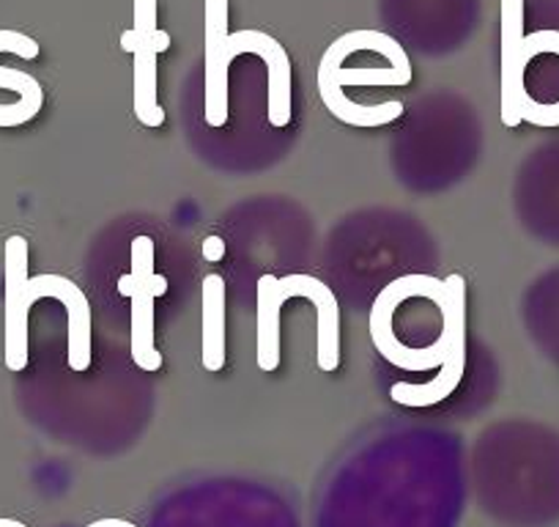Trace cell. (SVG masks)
Listing matches in <instances>:
<instances>
[{"instance_id":"obj_1","label":"cell","mask_w":559,"mask_h":527,"mask_svg":"<svg viewBox=\"0 0 559 527\" xmlns=\"http://www.w3.org/2000/svg\"><path fill=\"white\" fill-rule=\"evenodd\" d=\"M483 508L510 527L559 522V434L535 423L502 426L477 450Z\"/></svg>"},{"instance_id":"obj_2","label":"cell","mask_w":559,"mask_h":527,"mask_svg":"<svg viewBox=\"0 0 559 527\" xmlns=\"http://www.w3.org/2000/svg\"><path fill=\"white\" fill-rule=\"evenodd\" d=\"M499 99L504 127L559 129V28L526 31L524 0L499 3Z\"/></svg>"},{"instance_id":"obj_3","label":"cell","mask_w":559,"mask_h":527,"mask_svg":"<svg viewBox=\"0 0 559 527\" xmlns=\"http://www.w3.org/2000/svg\"><path fill=\"white\" fill-rule=\"evenodd\" d=\"M41 297L63 303L69 316V368L83 374L91 365V305L78 283L63 276L28 278V242L7 239V365L23 371L28 365V316Z\"/></svg>"},{"instance_id":"obj_4","label":"cell","mask_w":559,"mask_h":527,"mask_svg":"<svg viewBox=\"0 0 559 527\" xmlns=\"http://www.w3.org/2000/svg\"><path fill=\"white\" fill-rule=\"evenodd\" d=\"M241 52L263 58L269 74V124L292 121V61L286 47L263 31L228 34V0H206V124H228V67Z\"/></svg>"},{"instance_id":"obj_5","label":"cell","mask_w":559,"mask_h":527,"mask_svg":"<svg viewBox=\"0 0 559 527\" xmlns=\"http://www.w3.org/2000/svg\"><path fill=\"white\" fill-rule=\"evenodd\" d=\"M118 292L132 300L129 343L134 365L154 374L163 368V354L154 343V300L168 292V278L154 272V242L148 236L132 242V272L118 281Z\"/></svg>"},{"instance_id":"obj_6","label":"cell","mask_w":559,"mask_h":527,"mask_svg":"<svg viewBox=\"0 0 559 527\" xmlns=\"http://www.w3.org/2000/svg\"><path fill=\"white\" fill-rule=\"evenodd\" d=\"M134 28L121 34V50L134 56V116L146 127H163L165 110L157 99V58L170 47V36L157 28V0H134Z\"/></svg>"},{"instance_id":"obj_7","label":"cell","mask_w":559,"mask_h":527,"mask_svg":"<svg viewBox=\"0 0 559 527\" xmlns=\"http://www.w3.org/2000/svg\"><path fill=\"white\" fill-rule=\"evenodd\" d=\"M0 52H14L20 58H36L39 56V45L31 36L20 34V31H0ZM0 89L17 91L20 102L14 105H0V127H20L28 124L31 118L39 116L41 105H45V91H41L39 80L20 69L0 67Z\"/></svg>"},{"instance_id":"obj_8","label":"cell","mask_w":559,"mask_h":527,"mask_svg":"<svg viewBox=\"0 0 559 527\" xmlns=\"http://www.w3.org/2000/svg\"><path fill=\"white\" fill-rule=\"evenodd\" d=\"M524 198L526 218L535 223L537 234L559 245V143L543 149L530 165Z\"/></svg>"},{"instance_id":"obj_9","label":"cell","mask_w":559,"mask_h":527,"mask_svg":"<svg viewBox=\"0 0 559 527\" xmlns=\"http://www.w3.org/2000/svg\"><path fill=\"white\" fill-rule=\"evenodd\" d=\"M412 83V63H384V67H346L330 50L319 67V94L343 89H386Z\"/></svg>"},{"instance_id":"obj_10","label":"cell","mask_w":559,"mask_h":527,"mask_svg":"<svg viewBox=\"0 0 559 527\" xmlns=\"http://www.w3.org/2000/svg\"><path fill=\"white\" fill-rule=\"evenodd\" d=\"M286 281L263 276L258 281V368L272 374L280 365V308L286 305Z\"/></svg>"},{"instance_id":"obj_11","label":"cell","mask_w":559,"mask_h":527,"mask_svg":"<svg viewBox=\"0 0 559 527\" xmlns=\"http://www.w3.org/2000/svg\"><path fill=\"white\" fill-rule=\"evenodd\" d=\"M225 365V281L212 272L203 278V368Z\"/></svg>"},{"instance_id":"obj_12","label":"cell","mask_w":559,"mask_h":527,"mask_svg":"<svg viewBox=\"0 0 559 527\" xmlns=\"http://www.w3.org/2000/svg\"><path fill=\"white\" fill-rule=\"evenodd\" d=\"M535 327L543 349L559 363V270L543 278L535 294Z\"/></svg>"},{"instance_id":"obj_13","label":"cell","mask_w":559,"mask_h":527,"mask_svg":"<svg viewBox=\"0 0 559 527\" xmlns=\"http://www.w3.org/2000/svg\"><path fill=\"white\" fill-rule=\"evenodd\" d=\"M223 256H225V242L219 239V236H209V239H203V258H206V261H219Z\"/></svg>"},{"instance_id":"obj_14","label":"cell","mask_w":559,"mask_h":527,"mask_svg":"<svg viewBox=\"0 0 559 527\" xmlns=\"http://www.w3.org/2000/svg\"><path fill=\"white\" fill-rule=\"evenodd\" d=\"M0 527H28V525H23V522L17 519H0Z\"/></svg>"}]
</instances>
